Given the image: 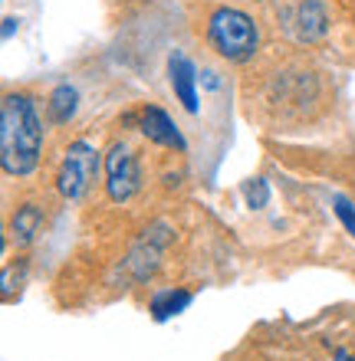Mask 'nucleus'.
<instances>
[{"mask_svg":"<svg viewBox=\"0 0 355 361\" xmlns=\"http://www.w3.org/2000/svg\"><path fill=\"white\" fill-rule=\"evenodd\" d=\"M188 305H191V293L188 289H164V293H158L152 299V315L158 322H164V319L184 312Z\"/></svg>","mask_w":355,"mask_h":361,"instance_id":"9b49d317","label":"nucleus"},{"mask_svg":"<svg viewBox=\"0 0 355 361\" xmlns=\"http://www.w3.org/2000/svg\"><path fill=\"white\" fill-rule=\"evenodd\" d=\"M43 128L30 95L10 92L0 102V168L13 178H23L40 164Z\"/></svg>","mask_w":355,"mask_h":361,"instance_id":"f03ea898","label":"nucleus"},{"mask_svg":"<svg viewBox=\"0 0 355 361\" xmlns=\"http://www.w3.org/2000/svg\"><path fill=\"white\" fill-rule=\"evenodd\" d=\"M76 102H79V95L73 86H56L53 89V95H49V122L53 125H66L73 115H76Z\"/></svg>","mask_w":355,"mask_h":361,"instance_id":"f8f14e48","label":"nucleus"},{"mask_svg":"<svg viewBox=\"0 0 355 361\" xmlns=\"http://www.w3.org/2000/svg\"><path fill=\"white\" fill-rule=\"evenodd\" d=\"M243 200H247V207H253V210L267 207V200H270V188H267V180H260V178L247 180V184H243Z\"/></svg>","mask_w":355,"mask_h":361,"instance_id":"ddd939ff","label":"nucleus"},{"mask_svg":"<svg viewBox=\"0 0 355 361\" xmlns=\"http://www.w3.org/2000/svg\"><path fill=\"white\" fill-rule=\"evenodd\" d=\"M207 37L224 59H250L257 53V23L237 7H217L207 20Z\"/></svg>","mask_w":355,"mask_h":361,"instance_id":"7ed1b4c3","label":"nucleus"},{"mask_svg":"<svg viewBox=\"0 0 355 361\" xmlns=\"http://www.w3.org/2000/svg\"><path fill=\"white\" fill-rule=\"evenodd\" d=\"M10 230H13V240H17V243H30V240L43 230V210H40L37 204H23V207L13 214Z\"/></svg>","mask_w":355,"mask_h":361,"instance_id":"9d476101","label":"nucleus"},{"mask_svg":"<svg viewBox=\"0 0 355 361\" xmlns=\"http://www.w3.org/2000/svg\"><path fill=\"white\" fill-rule=\"evenodd\" d=\"M164 247H168V227L158 224V227L148 230V237H145L142 243H138V250L132 253V269L138 279H145V276L158 267V257L164 253Z\"/></svg>","mask_w":355,"mask_h":361,"instance_id":"1a4fd4ad","label":"nucleus"},{"mask_svg":"<svg viewBox=\"0 0 355 361\" xmlns=\"http://www.w3.org/2000/svg\"><path fill=\"white\" fill-rule=\"evenodd\" d=\"M332 204H336V214H339V220L346 224V230L355 237V207L349 204L346 197H332Z\"/></svg>","mask_w":355,"mask_h":361,"instance_id":"4468645a","label":"nucleus"},{"mask_svg":"<svg viewBox=\"0 0 355 361\" xmlns=\"http://www.w3.org/2000/svg\"><path fill=\"white\" fill-rule=\"evenodd\" d=\"M142 135L155 145H164V148H174V152H184V138L181 132L172 125V118L158 109V105H148L142 112Z\"/></svg>","mask_w":355,"mask_h":361,"instance_id":"0eeeda50","label":"nucleus"},{"mask_svg":"<svg viewBox=\"0 0 355 361\" xmlns=\"http://www.w3.org/2000/svg\"><path fill=\"white\" fill-rule=\"evenodd\" d=\"M96 168H99V158H96V148L89 142H76L69 145L66 158H63V168H59V194L69 200H79L86 194L89 180L96 178Z\"/></svg>","mask_w":355,"mask_h":361,"instance_id":"20e7f679","label":"nucleus"},{"mask_svg":"<svg viewBox=\"0 0 355 361\" xmlns=\"http://www.w3.org/2000/svg\"><path fill=\"white\" fill-rule=\"evenodd\" d=\"M221 361H355V305L260 322Z\"/></svg>","mask_w":355,"mask_h":361,"instance_id":"f257e3e1","label":"nucleus"},{"mask_svg":"<svg viewBox=\"0 0 355 361\" xmlns=\"http://www.w3.org/2000/svg\"><path fill=\"white\" fill-rule=\"evenodd\" d=\"M293 30L303 43H319L329 33V10L323 0H299L296 17H293Z\"/></svg>","mask_w":355,"mask_h":361,"instance_id":"423d86ee","label":"nucleus"},{"mask_svg":"<svg viewBox=\"0 0 355 361\" xmlns=\"http://www.w3.org/2000/svg\"><path fill=\"white\" fill-rule=\"evenodd\" d=\"M142 184V174H138V161L128 145H112L106 154V188H109V197L116 204H125L132 197L135 190Z\"/></svg>","mask_w":355,"mask_h":361,"instance_id":"39448f33","label":"nucleus"},{"mask_svg":"<svg viewBox=\"0 0 355 361\" xmlns=\"http://www.w3.org/2000/svg\"><path fill=\"white\" fill-rule=\"evenodd\" d=\"M168 79H172V89L178 95V102L188 109V112H198V89H194V63L184 53H174L168 59Z\"/></svg>","mask_w":355,"mask_h":361,"instance_id":"6e6552de","label":"nucleus"}]
</instances>
